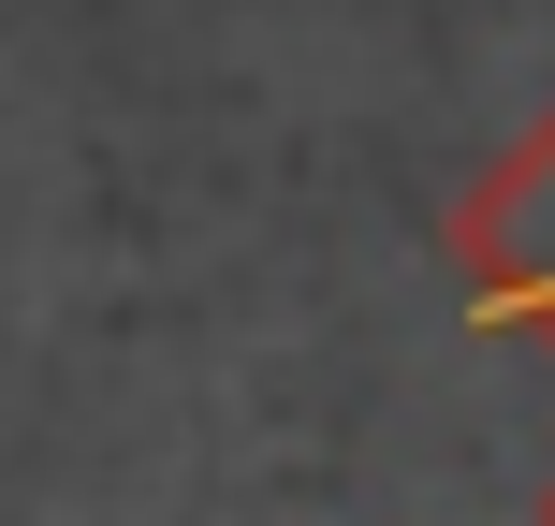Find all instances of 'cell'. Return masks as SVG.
<instances>
[{"instance_id":"cell-1","label":"cell","mask_w":555,"mask_h":526,"mask_svg":"<svg viewBox=\"0 0 555 526\" xmlns=\"http://www.w3.org/2000/svg\"><path fill=\"white\" fill-rule=\"evenodd\" d=\"M541 526H555V483H541Z\"/></svg>"}]
</instances>
